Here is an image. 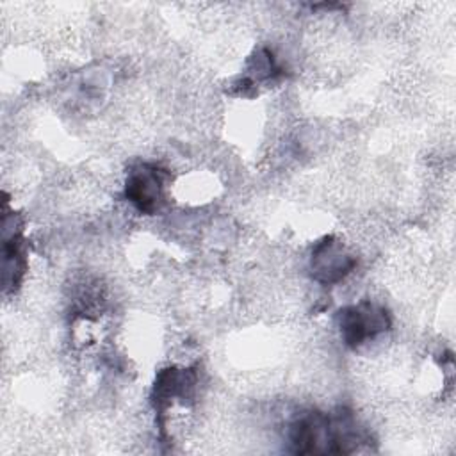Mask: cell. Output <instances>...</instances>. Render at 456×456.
<instances>
[{"instance_id": "3957f363", "label": "cell", "mask_w": 456, "mask_h": 456, "mask_svg": "<svg viewBox=\"0 0 456 456\" xmlns=\"http://www.w3.org/2000/svg\"><path fill=\"white\" fill-rule=\"evenodd\" d=\"M162 182L157 169L142 166L130 173L126 182V198L144 212H150L157 207L160 200Z\"/></svg>"}, {"instance_id": "6da1fadb", "label": "cell", "mask_w": 456, "mask_h": 456, "mask_svg": "<svg viewBox=\"0 0 456 456\" xmlns=\"http://www.w3.org/2000/svg\"><path fill=\"white\" fill-rule=\"evenodd\" d=\"M338 324L346 344L356 347L367 338L385 331L388 326V317L383 308L372 303H360L344 308L338 315Z\"/></svg>"}, {"instance_id": "7a4b0ae2", "label": "cell", "mask_w": 456, "mask_h": 456, "mask_svg": "<svg viewBox=\"0 0 456 456\" xmlns=\"http://www.w3.org/2000/svg\"><path fill=\"white\" fill-rule=\"evenodd\" d=\"M354 265L344 246L333 239L321 242L312 255V273L317 280L333 283L342 280Z\"/></svg>"}]
</instances>
